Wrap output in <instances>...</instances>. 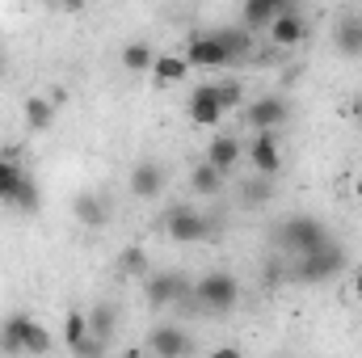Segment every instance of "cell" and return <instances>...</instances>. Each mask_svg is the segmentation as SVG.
<instances>
[{"label":"cell","mask_w":362,"mask_h":358,"mask_svg":"<svg viewBox=\"0 0 362 358\" xmlns=\"http://www.w3.org/2000/svg\"><path fill=\"white\" fill-rule=\"evenodd\" d=\"M0 354L17 358V354H51V333L25 316V312H13L0 321Z\"/></svg>","instance_id":"1"},{"label":"cell","mask_w":362,"mask_h":358,"mask_svg":"<svg viewBox=\"0 0 362 358\" xmlns=\"http://www.w3.org/2000/svg\"><path fill=\"white\" fill-rule=\"evenodd\" d=\"M274 245H278L282 253L308 258V253H316L320 245H329V228H325V219H316V215H286V219L274 228Z\"/></svg>","instance_id":"2"},{"label":"cell","mask_w":362,"mask_h":358,"mask_svg":"<svg viewBox=\"0 0 362 358\" xmlns=\"http://www.w3.org/2000/svg\"><path fill=\"white\" fill-rule=\"evenodd\" d=\"M194 304H202L206 312H232L240 304V282L228 270H211L194 282Z\"/></svg>","instance_id":"3"},{"label":"cell","mask_w":362,"mask_h":358,"mask_svg":"<svg viewBox=\"0 0 362 358\" xmlns=\"http://www.w3.org/2000/svg\"><path fill=\"white\" fill-rule=\"evenodd\" d=\"M341 270H346V253L329 241V245H320L316 253L299 258L295 270H291V278H295V282H303V287H316V282H333Z\"/></svg>","instance_id":"4"},{"label":"cell","mask_w":362,"mask_h":358,"mask_svg":"<svg viewBox=\"0 0 362 358\" xmlns=\"http://www.w3.org/2000/svg\"><path fill=\"white\" fill-rule=\"evenodd\" d=\"M0 202L21 207V211H34L38 207V185L25 178L21 165L8 161V156H0Z\"/></svg>","instance_id":"5"},{"label":"cell","mask_w":362,"mask_h":358,"mask_svg":"<svg viewBox=\"0 0 362 358\" xmlns=\"http://www.w3.org/2000/svg\"><path fill=\"white\" fill-rule=\"evenodd\" d=\"M144 295H148V308H173V304L194 295V287L185 282V274H177V270H156V274H148Z\"/></svg>","instance_id":"6"},{"label":"cell","mask_w":362,"mask_h":358,"mask_svg":"<svg viewBox=\"0 0 362 358\" xmlns=\"http://www.w3.org/2000/svg\"><path fill=\"white\" fill-rule=\"evenodd\" d=\"M165 232L177 245H198V241H211V219L194 207H173L165 215Z\"/></svg>","instance_id":"7"},{"label":"cell","mask_w":362,"mask_h":358,"mask_svg":"<svg viewBox=\"0 0 362 358\" xmlns=\"http://www.w3.org/2000/svg\"><path fill=\"white\" fill-rule=\"evenodd\" d=\"M291 118V105L282 101V97H257V101H245V122L257 131V135H266V131H278L282 122Z\"/></svg>","instance_id":"8"},{"label":"cell","mask_w":362,"mask_h":358,"mask_svg":"<svg viewBox=\"0 0 362 358\" xmlns=\"http://www.w3.org/2000/svg\"><path fill=\"white\" fill-rule=\"evenodd\" d=\"M185 64H189V68H228L232 59H228L223 42L215 38V30H206V34H189V42H185Z\"/></svg>","instance_id":"9"},{"label":"cell","mask_w":362,"mask_h":358,"mask_svg":"<svg viewBox=\"0 0 362 358\" xmlns=\"http://www.w3.org/2000/svg\"><path fill=\"white\" fill-rule=\"evenodd\" d=\"M249 165H253L257 178H270V181L282 173V148H278V135L274 131L249 139Z\"/></svg>","instance_id":"10"},{"label":"cell","mask_w":362,"mask_h":358,"mask_svg":"<svg viewBox=\"0 0 362 358\" xmlns=\"http://www.w3.org/2000/svg\"><path fill=\"white\" fill-rule=\"evenodd\" d=\"M185 114H189V122H194V127L215 131V127L223 122V105H219V97H215V85H198V89L189 93Z\"/></svg>","instance_id":"11"},{"label":"cell","mask_w":362,"mask_h":358,"mask_svg":"<svg viewBox=\"0 0 362 358\" xmlns=\"http://www.w3.org/2000/svg\"><path fill=\"white\" fill-rule=\"evenodd\" d=\"M148 350H152L156 358H189L194 337H189L181 325H160V329L148 333Z\"/></svg>","instance_id":"12"},{"label":"cell","mask_w":362,"mask_h":358,"mask_svg":"<svg viewBox=\"0 0 362 358\" xmlns=\"http://www.w3.org/2000/svg\"><path fill=\"white\" fill-rule=\"evenodd\" d=\"M240 156H245V144H240L236 135H215V139L206 144V156H202V161H206L215 173H223V178H228V173L240 165Z\"/></svg>","instance_id":"13"},{"label":"cell","mask_w":362,"mask_h":358,"mask_svg":"<svg viewBox=\"0 0 362 358\" xmlns=\"http://www.w3.org/2000/svg\"><path fill=\"white\" fill-rule=\"evenodd\" d=\"M303 38H308V17H303L295 4H286L282 17L270 25V42L274 47H299Z\"/></svg>","instance_id":"14"},{"label":"cell","mask_w":362,"mask_h":358,"mask_svg":"<svg viewBox=\"0 0 362 358\" xmlns=\"http://www.w3.org/2000/svg\"><path fill=\"white\" fill-rule=\"evenodd\" d=\"M131 194L135 198H160L165 194V169L156 165V161H139L135 169H131Z\"/></svg>","instance_id":"15"},{"label":"cell","mask_w":362,"mask_h":358,"mask_svg":"<svg viewBox=\"0 0 362 358\" xmlns=\"http://www.w3.org/2000/svg\"><path fill=\"white\" fill-rule=\"evenodd\" d=\"M282 8H286V0H249V4L240 8V21H245L249 34H253V30H270L274 21L282 17Z\"/></svg>","instance_id":"16"},{"label":"cell","mask_w":362,"mask_h":358,"mask_svg":"<svg viewBox=\"0 0 362 358\" xmlns=\"http://www.w3.org/2000/svg\"><path fill=\"white\" fill-rule=\"evenodd\" d=\"M93 342V333H89V312H81V308H72L68 316H64V346L72 350V354L81 358L85 354V346Z\"/></svg>","instance_id":"17"},{"label":"cell","mask_w":362,"mask_h":358,"mask_svg":"<svg viewBox=\"0 0 362 358\" xmlns=\"http://www.w3.org/2000/svg\"><path fill=\"white\" fill-rule=\"evenodd\" d=\"M333 47H337V55L358 59L362 55V17H341V21H337V30H333Z\"/></svg>","instance_id":"18"},{"label":"cell","mask_w":362,"mask_h":358,"mask_svg":"<svg viewBox=\"0 0 362 358\" xmlns=\"http://www.w3.org/2000/svg\"><path fill=\"white\" fill-rule=\"evenodd\" d=\"M215 38L223 42V51H228V59H232V64H240V59H249V55H253V34H249L245 25H219V30H215Z\"/></svg>","instance_id":"19"},{"label":"cell","mask_w":362,"mask_h":358,"mask_svg":"<svg viewBox=\"0 0 362 358\" xmlns=\"http://www.w3.org/2000/svg\"><path fill=\"white\" fill-rule=\"evenodd\" d=\"M156 55H160V51H156L148 38H135V42H127V47H122V68H127L131 76H144V72H152Z\"/></svg>","instance_id":"20"},{"label":"cell","mask_w":362,"mask_h":358,"mask_svg":"<svg viewBox=\"0 0 362 358\" xmlns=\"http://www.w3.org/2000/svg\"><path fill=\"white\" fill-rule=\"evenodd\" d=\"M152 76H156L160 85H181V81L189 76V64H185V55L160 51V55H156V64H152Z\"/></svg>","instance_id":"21"},{"label":"cell","mask_w":362,"mask_h":358,"mask_svg":"<svg viewBox=\"0 0 362 358\" xmlns=\"http://www.w3.org/2000/svg\"><path fill=\"white\" fill-rule=\"evenodd\" d=\"M72 215H76L85 228H105V219H110V207H105L97 194H81V198L72 202Z\"/></svg>","instance_id":"22"},{"label":"cell","mask_w":362,"mask_h":358,"mask_svg":"<svg viewBox=\"0 0 362 358\" xmlns=\"http://www.w3.org/2000/svg\"><path fill=\"white\" fill-rule=\"evenodd\" d=\"M21 110H25V127H30V131H47V127L55 122V105H51L47 97H25Z\"/></svg>","instance_id":"23"},{"label":"cell","mask_w":362,"mask_h":358,"mask_svg":"<svg viewBox=\"0 0 362 358\" xmlns=\"http://www.w3.org/2000/svg\"><path fill=\"white\" fill-rule=\"evenodd\" d=\"M189 185H194V194H202V198H215V194L223 190V173H215L206 161H198V165L189 169Z\"/></svg>","instance_id":"24"},{"label":"cell","mask_w":362,"mask_h":358,"mask_svg":"<svg viewBox=\"0 0 362 358\" xmlns=\"http://www.w3.org/2000/svg\"><path fill=\"white\" fill-rule=\"evenodd\" d=\"M114 329H118V312H114V304H97V308L89 312V333L97 337V342H110Z\"/></svg>","instance_id":"25"},{"label":"cell","mask_w":362,"mask_h":358,"mask_svg":"<svg viewBox=\"0 0 362 358\" xmlns=\"http://www.w3.org/2000/svg\"><path fill=\"white\" fill-rule=\"evenodd\" d=\"M274 190H278V185H274L270 178H257V173H253V178L240 185V198H245V207H253V211H257V207L274 202Z\"/></svg>","instance_id":"26"},{"label":"cell","mask_w":362,"mask_h":358,"mask_svg":"<svg viewBox=\"0 0 362 358\" xmlns=\"http://www.w3.org/2000/svg\"><path fill=\"white\" fill-rule=\"evenodd\" d=\"M211 85H215V97H219L223 114H232V110H245V85H240L236 76H223V81H211Z\"/></svg>","instance_id":"27"},{"label":"cell","mask_w":362,"mask_h":358,"mask_svg":"<svg viewBox=\"0 0 362 358\" xmlns=\"http://www.w3.org/2000/svg\"><path fill=\"white\" fill-rule=\"evenodd\" d=\"M118 270H122V274H144V270H148V253H144L139 245L122 249V253H118Z\"/></svg>","instance_id":"28"},{"label":"cell","mask_w":362,"mask_h":358,"mask_svg":"<svg viewBox=\"0 0 362 358\" xmlns=\"http://www.w3.org/2000/svg\"><path fill=\"white\" fill-rule=\"evenodd\" d=\"M206 358H245V350H240V346H215Z\"/></svg>","instance_id":"29"},{"label":"cell","mask_w":362,"mask_h":358,"mask_svg":"<svg viewBox=\"0 0 362 358\" xmlns=\"http://www.w3.org/2000/svg\"><path fill=\"white\" fill-rule=\"evenodd\" d=\"M350 291H354V299L362 304V270H354V282H350Z\"/></svg>","instance_id":"30"},{"label":"cell","mask_w":362,"mask_h":358,"mask_svg":"<svg viewBox=\"0 0 362 358\" xmlns=\"http://www.w3.org/2000/svg\"><path fill=\"white\" fill-rule=\"evenodd\" d=\"M118 358H148V354H144L139 346H131V350H122V354H118Z\"/></svg>","instance_id":"31"},{"label":"cell","mask_w":362,"mask_h":358,"mask_svg":"<svg viewBox=\"0 0 362 358\" xmlns=\"http://www.w3.org/2000/svg\"><path fill=\"white\" fill-rule=\"evenodd\" d=\"M354 198H358V202H362V173H358V178H354Z\"/></svg>","instance_id":"32"},{"label":"cell","mask_w":362,"mask_h":358,"mask_svg":"<svg viewBox=\"0 0 362 358\" xmlns=\"http://www.w3.org/2000/svg\"><path fill=\"white\" fill-rule=\"evenodd\" d=\"M358 122H362V105H358Z\"/></svg>","instance_id":"33"}]
</instances>
